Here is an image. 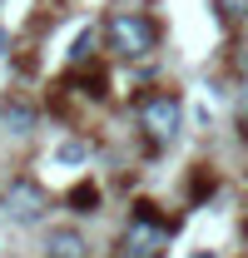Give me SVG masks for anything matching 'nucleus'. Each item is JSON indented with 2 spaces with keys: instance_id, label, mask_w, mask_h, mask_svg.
Segmentation results:
<instances>
[{
  "instance_id": "f257e3e1",
  "label": "nucleus",
  "mask_w": 248,
  "mask_h": 258,
  "mask_svg": "<svg viewBox=\"0 0 248 258\" xmlns=\"http://www.w3.org/2000/svg\"><path fill=\"white\" fill-rule=\"evenodd\" d=\"M159 45V25L144 10H114L104 20V50H114L119 60H144Z\"/></svg>"
},
{
  "instance_id": "f03ea898",
  "label": "nucleus",
  "mask_w": 248,
  "mask_h": 258,
  "mask_svg": "<svg viewBox=\"0 0 248 258\" xmlns=\"http://www.w3.org/2000/svg\"><path fill=\"white\" fill-rule=\"evenodd\" d=\"M174 238V219L154 214V204H134V219L124 228V253L129 258H164Z\"/></svg>"
},
{
  "instance_id": "7ed1b4c3",
  "label": "nucleus",
  "mask_w": 248,
  "mask_h": 258,
  "mask_svg": "<svg viewBox=\"0 0 248 258\" xmlns=\"http://www.w3.org/2000/svg\"><path fill=\"white\" fill-rule=\"evenodd\" d=\"M139 129L149 134V144H169L179 129H184V99L174 95V90H149V95L139 99Z\"/></svg>"
},
{
  "instance_id": "20e7f679",
  "label": "nucleus",
  "mask_w": 248,
  "mask_h": 258,
  "mask_svg": "<svg viewBox=\"0 0 248 258\" xmlns=\"http://www.w3.org/2000/svg\"><path fill=\"white\" fill-rule=\"evenodd\" d=\"M45 209H50V194L30 184V179H15L10 189H5V214L15 219V224H35V219H45Z\"/></svg>"
},
{
  "instance_id": "39448f33",
  "label": "nucleus",
  "mask_w": 248,
  "mask_h": 258,
  "mask_svg": "<svg viewBox=\"0 0 248 258\" xmlns=\"http://www.w3.org/2000/svg\"><path fill=\"white\" fill-rule=\"evenodd\" d=\"M45 258H90V238L75 224H60L45 233Z\"/></svg>"
},
{
  "instance_id": "423d86ee",
  "label": "nucleus",
  "mask_w": 248,
  "mask_h": 258,
  "mask_svg": "<svg viewBox=\"0 0 248 258\" xmlns=\"http://www.w3.org/2000/svg\"><path fill=\"white\" fill-rule=\"evenodd\" d=\"M0 114H5V129L10 134H30L35 129V104H25V99H5Z\"/></svg>"
},
{
  "instance_id": "0eeeda50",
  "label": "nucleus",
  "mask_w": 248,
  "mask_h": 258,
  "mask_svg": "<svg viewBox=\"0 0 248 258\" xmlns=\"http://www.w3.org/2000/svg\"><path fill=\"white\" fill-rule=\"evenodd\" d=\"M70 204H75V214H99V189L94 184H75L70 189Z\"/></svg>"
},
{
  "instance_id": "6e6552de",
  "label": "nucleus",
  "mask_w": 248,
  "mask_h": 258,
  "mask_svg": "<svg viewBox=\"0 0 248 258\" xmlns=\"http://www.w3.org/2000/svg\"><path fill=\"white\" fill-rule=\"evenodd\" d=\"M214 5H218V15H223L228 25H233V20H248V0H214Z\"/></svg>"
},
{
  "instance_id": "1a4fd4ad",
  "label": "nucleus",
  "mask_w": 248,
  "mask_h": 258,
  "mask_svg": "<svg viewBox=\"0 0 248 258\" xmlns=\"http://www.w3.org/2000/svg\"><path fill=\"white\" fill-rule=\"evenodd\" d=\"M90 55H94V30H85L80 40H75V50H70V60H75V64H85Z\"/></svg>"
},
{
  "instance_id": "9d476101",
  "label": "nucleus",
  "mask_w": 248,
  "mask_h": 258,
  "mask_svg": "<svg viewBox=\"0 0 248 258\" xmlns=\"http://www.w3.org/2000/svg\"><path fill=\"white\" fill-rule=\"evenodd\" d=\"M233 119H238V134L248 139V90L238 95V109H233Z\"/></svg>"
},
{
  "instance_id": "9b49d317",
  "label": "nucleus",
  "mask_w": 248,
  "mask_h": 258,
  "mask_svg": "<svg viewBox=\"0 0 248 258\" xmlns=\"http://www.w3.org/2000/svg\"><path fill=\"white\" fill-rule=\"evenodd\" d=\"M85 154H90L85 144H65V149H60V154H55V159H60V164H75V159H85Z\"/></svg>"
},
{
  "instance_id": "f8f14e48",
  "label": "nucleus",
  "mask_w": 248,
  "mask_h": 258,
  "mask_svg": "<svg viewBox=\"0 0 248 258\" xmlns=\"http://www.w3.org/2000/svg\"><path fill=\"white\" fill-rule=\"evenodd\" d=\"M5 45H10V30H0V55H5Z\"/></svg>"
}]
</instances>
